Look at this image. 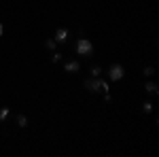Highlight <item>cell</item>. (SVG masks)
Listing matches in <instances>:
<instances>
[{
    "mask_svg": "<svg viewBox=\"0 0 159 157\" xmlns=\"http://www.w3.org/2000/svg\"><path fill=\"white\" fill-rule=\"evenodd\" d=\"M17 125L19 127H28V117L25 115H17Z\"/></svg>",
    "mask_w": 159,
    "mask_h": 157,
    "instance_id": "52a82bcc",
    "label": "cell"
},
{
    "mask_svg": "<svg viewBox=\"0 0 159 157\" xmlns=\"http://www.w3.org/2000/svg\"><path fill=\"white\" fill-rule=\"evenodd\" d=\"M2 32H4V28H2V24H0V36H2Z\"/></svg>",
    "mask_w": 159,
    "mask_h": 157,
    "instance_id": "5bb4252c",
    "label": "cell"
},
{
    "mask_svg": "<svg viewBox=\"0 0 159 157\" xmlns=\"http://www.w3.org/2000/svg\"><path fill=\"white\" fill-rule=\"evenodd\" d=\"M66 38H68V30H66V28H60V30L55 32V43H57V45H60V43L64 45Z\"/></svg>",
    "mask_w": 159,
    "mask_h": 157,
    "instance_id": "277c9868",
    "label": "cell"
},
{
    "mask_svg": "<svg viewBox=\"0 0 159 157\" xmlns=\"http://www.w3.org/2000/svg\"><path fill=\"white\" fill-rule=\"evenodd\" d=\"M142 110H144V113H153V104H151V102H144Z\"/></svg>",
    "mask_w": 159,
    "mask_h": 157,
    "instance_id": "8fae6325",
    "label": "cell"
},
{
    "mask_svg": "<svg viewBox=\"0 0 159 157\" xmlns=\"http://www.w3.org/2000/svg\"><path fill=\"white\" fill-rule=\"evenodd\" d=\"M85 87L89 91H102V79L100 76H91L85 81Z\"/></svg>",
    "mask_w": 159,
    "mask_h": 157,
    "instance_id": "3957f363",
    "label": "cell"
},
{
    "mask_svg": "<svg viewBox=\"0 0 159 157\" xmlns=\"http://www.w3.org/2000/svg\"><path fill=\"white\" fill-rule=\"evenodd\" d=\"M60 60H61V55H60V53H53V58H51V62H53V64H57Z\"/></svg>",
    "mask_w": 159,
    "mask_h": 157,
    "instance_id": "4fadbf2b",
    "label": "cell"
},
{
    "mask_svg": "<svg viewBox=\"0 0 159 157\" xmlns=\"http://www.w3.org/2000/svg\"><path fill=\"white\" fill-rule=\"evenodd\" d=\"M64 68H66V72H79L81 70V64L79 62H66Z\"/></svg>",
    "mask_w": 159,
    "mask_h": 157,
    "instance_id": "8992f818",
    "label": "cell"
},
{
    "mask_svg": "<svg viewBox=\"0 0 159 157\" xmlns=\"http://www.w3.org/2000/svg\"><path fill=\"white\" fill-rule=\"evenodd\" d=\"M55 45H57V43H55V38H49V40H45V49H49V51H53V49H55Z\"/></svg>",
    "mask_w": 159,
    "mask_h": 157,
    "instance_id": "9c48e42d",
    "label": "cell"
},
{
    "mask_svg": "<svg viewBox=\"0 0 159 157\" xmlns=\"http://www.w3.org/2000/svg\"><path fill=\"white\" fill-rule=\"evenodd\" d=\"M123 74H125V70H123L121 64H112V66L108 68V76H110V81H121Z\"/></svg>",
    "mask_w": 159,
    "mask_h": 157,
    "instance_id": "7a4b0ae2",
    "label": "cell"
},
{
    "mask_svg": "<svg viewBox=\"0 0 159 157\" xmlns=\"http://www.w3.org/2000/svg\"><path fill=\"white\" fill-rule=\"evenodd\" d=\"M9 113H11V109H9V106H2V109H0V121L7 119V117H9Z\"/></svg>",
    "mask_w": 159,
    "mask_h": 157,
    "instance_id": "ba28073f",
    "label": "cell"
},
{
    "mask_svg": "<svg viewBox=\"0 0 159 157\" xmlns=\"http://www.w3.org/2000/svg\"><path fill=\"white\" fill-rule=\"evenodd\" d=\"M74 51L79 53V55H85L89 58L91 53H93V45H91V40H87V38H76V43H74Z\"/></svg>",
    "mask_w": 159,
    "mask_h": 157,
    "instance_id": "6da1fadb",
    "label": "cell"
},
{
    "mask_svg": "<svg viewBox=\"0 0 159 157\" xmlns=\"http://www.w3.org/2000/svg\"><path fill=\"white\" fill-rule=\"evenodd\" d=\"M144 91H147L148 96H157V94H159V85H157V83H151V81H148V83L144 85Z\"/></svg>",
    "mask_w": 159,
    "mask_h": 157,
    "instance_id": "5b68a950",
    "label": "cell"
},
{
    "mask_svg": "<svg viewBox=\"0 0 159 157\" xmlns=\"http://www.w3.org/2000/svg\"><path fill=\"white\" fill-rule=\"evenodd\" d=\"M100 74H102V68L100 66H93L91 68V76H100Z\"/></svg>",
    "mask_w": 159,
    "mask_h": 157,
    "instance_id": "30bf717a",
    "label": "cell"
},
{
    "mask_svg": "<svg viewBox=\"0 0 159 157\" xmlns=\"http://www.w3.org/2000/svg\"><path fill=\"white\" fill-rule=\"evenodd\" d=\"M153 72H155V68H153V66H147V68H144V74H147V76H151Z\"/></svg>",
    "mask_w": 159,
    "mask_h": 157,
    "instance_id": "7c38bea8",
    "label": "cell"
}]
</instances>
